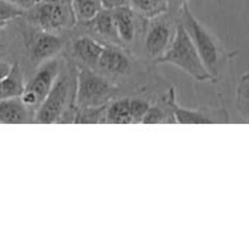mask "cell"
<instances>
[{"mask_svg": "<svg viewBox=\"0 0 249 249\" xmlns=\"http://www.w3.org/2000/svg\"><path fill=\"white\" fill-rule=\"evenodd\" d=\"M178 19L184 24L187 33L191 36L207 71L213 78L214 83L219 82L226 66L230 62L232 53L225 50L215 36L196 18L189 5L182 6L178 15Z\"/></svg>", "mask_w": 249, "mask_h": 249, "instance_id": "cell-1", "label": "cell"}, {"mask_svg": "<svg viewBox=\"0 0 249 249\" xmlns=\"http://www.w3.org/2000/svg\"><path fill=\"white\" fill-rule=\"evenodd\" d=\"M75 89L77 68L72 71L65 63L51 91L34 112V122L43 124L65 122L67 113L75 109Z\"/></svg>", "mask_w": 249, "mask_h": 249, "instance_id": "cell-2", "label": "cell"}, {"mask_svg": "<svg viewBox=\"0 0 249 249\" xmlns=\"http://www.w3.org/2000/svg\"><path fill=\"white\" fill-rule=\"evenodd\" d=\"M158 65H173L199 83H214L213 78L207 71L191 36L184 24L178 19L174 38L164 55L157 60Z\"/></svg>", "mask_w": 249, "mask_h": 249, "instance_id": "cell-3", "label": "cell"}, {"mask_svg": "<svg viewBox=\"0 0 249 249\" xmlns=\"http://www.w3.org/2000/svg\"><path fill=\"white\" fill-rule=\"evenodd\" d=\"M117 88L90 67L77 68L75 109L104 108L116 96Z\"/></svg>", "mask_w": 249, "mask_h": 249, "instance_id": "cell-4", "label": "cell"}, {"mask_svg": "<svg viewBox=\"0 0 249 249\" xmlns=\"http://www.w3.org/2000/svg\"><path fill=\"white\" fill-rule=\"evenodd\" d=\"M28 19L40 31L53 33L77 23L71 0H44L28 10Z\"/></svg>", "mask_w": 249, "mask_h": 249, "instance_id": "cell-5", "label": "cell"}, {"mask_svg": "<svg viewBox=\"0 0 249 249\" xmlns=\"http://www.w3.org/2000/svg\"><path fill=\"white\" fill-rule=\"evenodd\" d=\"M63 66L65 63L58 57L51 58L38 66V70L29 79V82L26 83V87L21 95L22 101L26 104V106L36 111V108L43 104L53 89Z\"/></svg>", "mask_w": 249, "mask_h": 249, "instance_id": "cell-6", "label": "cell"}, {"mask_svg": "<svg viewBox=\"0 0 249 249\" xmlns=\"http://www.w3.org/2000/svg\"><path fill=\"white\" fill-rule=\"evenodd\" d=\"M168 102L173 109L175 123L179 124H212L229 123L230 117L224 107H199V108H187L182 107L177 101L175 88H170L168 95Z\"/></svg>", "mask_w": 249, "mask_h": 249, "instance_id": "cell-7", "label": "cell"}, {"mask_svg": "<svg viewBox=\"0 0 249 249\" xmlns=\"http://www.w3.org/2000/svg\"><path fill=\"white\" fill-rule=\"evenodd\" d=\"M167 16L168 14H165L163 16L150 19L152 22L145 33L143 50L147 57L155 63L157 62L158 58L164 55L174 38L178 21L173 24Z\"/></svg>", "mask_w": 249, "mask_h": 249, "instance_id": "cell-8", "label": "cell"}, {"mask_svg": "<svg viewBox=\"0 0 249 249\" xmlns=\"http://www.w3.org/2000/svg\"><path fill=\"white\" fill-rule=\"evenodd\" d=\"M63 49V40L60 36L53 32L41 31L34 38L31 46L32 60L38 66L45 61L57 57Z\"/></svg>", "mask_w": 249, "mask_h": 249, "instance_id": "cell-9", "label": "cell"}, {"mask_svg": "<svg viewBox=\"0 0 249 249\" xmlns=\"http://www.w3.org/2000/svg\"><path fill=\"white\" fill-rule=\"evenodd\" d=\"M97 66L100 70L108 74L122 75L129 72L131 63L128 53L122 50L119 46L105 45Z\"/></svg>", "mask_w": 249, "mask_h": 249, "instance_id": "cell-10", "label": "cell"}, {"mask_svg": "<svg viewBox=\"0 0 249 249\" xmlns=\"http://www.w3.org/2000/svg\"><path fill=\"white\" fill-rule=\"evenodd\" d=\"M105 44L90 36H80L72 43V53L87 67L97 66Z\"/></svg>", "mask_w": 249, "mask_h": 249, "instance_id": "cell-11", "label": "cell"}, {"mask_svg": "<svg viewBox=\"0 0 249 249\" xmlns=\"http://www.w3.org/2000/svg\"><path fill=\"white\" fill-rule=\"evenodd\" d=\"M114 16V22H116L117 34H118L119 41L123 44H130L136 36V31H138V14L133 10L130 5L118 9L112 10Z\"/></svg>", "mask_w": 249, "mask_h": 249, "instance_id": "cell-12", "label": "cell"}, {"mask_svg": "<svg viewBox=\"0 0 249 249\" xmlns=\"http://www.w3.org/2000/svg\"><path fill=\"white\" fill-rule=\"evenodd\" d=\"M31 111L21 97L0 100V123L22 124L31 122Z\"/></svg>", "mask_w": 249, "mask_h": 249, "instance_id": "cell-13", "label": "cell"}, {"mask_svg": "<svg viewBox=\"0 0 249 249\" xmlns=\"http://www.w3.org/2000/svg\"><path fill=\"white\" fill-rule=\"evenodd\" d=\"M104 122L109 124L134 123L130 108V97L117 99L109 102L106 108H105Z\"/></svg>", "mask_w": 249, "mask_h": 249, "instance_id": "cell-14", "label": "cell"}, {"mask_svg": "<svg viewBox=\"0 0 249 249\" xmlns=\"http://www.w3.org/2000/svg\"><path fill=\"white\" fill-rule=\"evenodd\" d=\"M89 24L97 36H102V38L107 39L109 41H113V43H121L118 34H117L116 22H114V16L112 10L102 9L99 12V15L91 22H89Z\"/></svg>", "mask_w": 249, "mask_h": 249, "instance_id": "cell-15", "label": "cell"}, {"mask_svg": "<svg viewBox=\"0 0 249 249\" xmlns=\"http://www.w3.org/2000/svg\"><path fill=\"white\" fill-rule=\"evenodd\" d=\"M26 83L23 79V73L17 63L12 66V70L6 77L0 80V100L21 97Z\"/></svg>", "mask_w": 249, "mask_h": 249, "instance_id": "cell-16", "label": "cell"}, {"mask_svg": "<svg viewBox=\"0 0 249 249\" xmlns=\"http://www.w3.org/2000/svg\"><path fill=\"white\" fill-rule=\"evenodd\" d=\"M130 6L140 17L153 19L169 11V0H130Z\"/></svg>", "mask_w": 249, "mask_h": 249, "instance_id": "cell-17", "label": "cell"}, {"mask_svg": "<svg viewBox=\"0 0 249 249\" xmlns=\"http://www.w3.org/2000/svg\"><path fill=\"white\" fill-rule=\"evenodd\" d=\"M71 2L77 23H89L104 9L101 0H71Z\"/></svg>", "mask_w": 249, "mask_h": 249, "instance_id": "cell-18", "label": "cell"}, {"mask_svg": "<svg viewBox=\"0 0 249 249\" xmlns=\"http://www.w3.org/2000/svg\"><path fill=\"white\" fill-rule=\"evenodd\" d=\"M143 123L162 124V123H175L173 109L170 107L168 99L165 97L162 104L151 105L147 114H146Z\"/></svg>", "mask_w": 249, "mask_h": 249, "instance_id": "cell-19", "label": "cell"}, {"mask_svg": "<svg viewBox=\"0 0 249 249\" xmlns=\"http://www.w3.org/2000/svg\"><path fill=\"white\" fill-rule=\"evenodd\" d=\"M24 12L23 9L17 6L10 0H0V29L12 22L14 19L18 18Z\"/></svg>", "mask_w": 249, "mask_h": 249, "instance_id": "cell-20", "label": "cell"}, {"mask_svg": "<svg viewBox=\"0 0 249 249\" xmlns=\"http://www.w3.org/2000/svg\"><path fill=\"white\" fill-rule=\"evenodd\" d=\"M151 107V102L147 100L139 99V97H130V108L134 123H143L146 114Z\"/></svg>", "mask_w": 249, "mask_h": 249, "instance_id": "cell-21", "label": "cell"}, {"mask_svg": "<svg viewBox=\"0 0 249 249\" xmlns=\"http://www.w3.org/2000/svg\"><path fill=\"white\" fill-rule=\"evenodd\" d=\"M237 101L238 104H249V72H246L238 83Z\"/></svg>", "mask_w": 249, "mask_h": 249, "instance_id": "cell-22", "label": "cell"}, {"mask_svg": "<svg viewBox=\"0 0 249 249\" xmlns=\"http://www.w3.org/2000/svg\"><path fill=\"white\" fill-rule=\"evenodd\" d=\"M187 2H189V0H169V11H168V15L169 16H175L178 18V15H179L180 10Z\"/></svg>", "mask_w": 249, "mask_h": 249, "instance_id": "cell-23", "label": "cell"}, {"mask_svg": "<svg viewBox=\"0 0 249 249\" xmlns=\"http://www.w3.org/2000/svg\"><path fill=\"white\" fill-rule=\"evenodd\" d=\"M102 7L107 10H114L118 7L128 6L130 5V0H101Z\"/></svg>", "mask_w": 249, "mask_h": 249, "instance_id": "cell-24", "label": "cell"}, {"mask_svg": "<svg viewBox=\"0 0 249 249\" xmlns=\"http://www.w3.org/2000/svg\"><path fill=\"white\" fill-rule=\"evenodd\" d=\"M10 1L16 4L17 6H19L21 9L29 10L32 9V7L36 6L38 4H40V2L44 1V0H10Z\"/></svg>", "mask_w": 249, "mask_h": 249, "instance_id": "cell-25", "label": "cell"}, {"mask_svg": "<svg viewBox=\"0 0 249 249\" xmlns=\"http://www.w3.org/2000/svg\"><path fill=\"white\" fill-rule=\"evenodd\" d=\"M12 66L11 63L9 62H5V61H0V80L4 79L12 70Z\"/></svg>", "mask_w": 249, "mask_h": 249, "instance_id": "cell-26", "label": "cell"}, {"mask_svg": "<svg viewBox=\"0 0 249 249\" xmlns=\"http://www.w3.org/2000/svg\"><path fill=\"white\" fill-rule=\"evenodd\" d=\"M241 107V111L246 112V113L249 116V104H238Z\"/></svg>", "mask_w": 249, "mask_h": 249, "instance_id": "cell-27", "label": "cell"}]
</instances>
